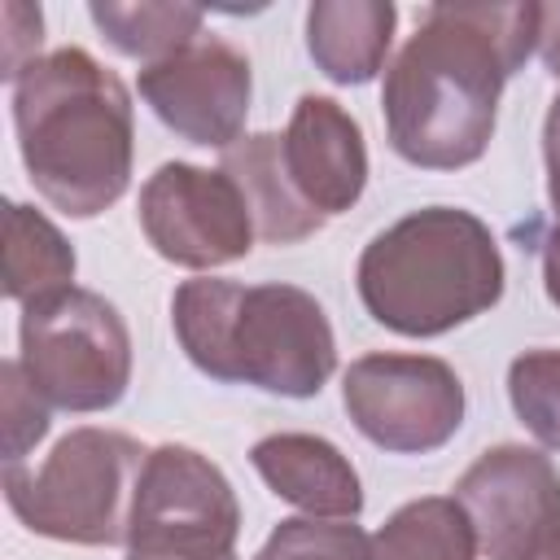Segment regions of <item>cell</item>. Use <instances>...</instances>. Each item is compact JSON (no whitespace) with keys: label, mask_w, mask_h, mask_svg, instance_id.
<instances>
[{"label":"cell","mask_w":560,"mask_h":560,"mask_svg":"<svg viewBox=\"0 0 560 560\" xmlns=\"http://www.w3.org/2000/svg\"><path fill=\"white\" fill-rule=\"evenodd\" d=\"M542 4H429L385 70L389 149L424 171L472 166L499 118L503 83L538 48Z\"/></svg>","instance_id":"obj_1"},{"label":"cell","mask_w":560,"mask_h":560,"mask_svg":"<svg viewBox=\"0 0 560 560\" xmlns=\"http://www.w3.org/2000/svg\"><path fill=\"white\" fill-rule=\"evenodd\" d=\"M13 131L35 192L96 219L131 184V92L88 48H57L13 79Z\"/></svg>","instance_id":"obj_2"},{"label":"cell","mask_w":560,"mask_h":560,"mask_svg":"<svg viewBox=\"0 0 560 560\" xmlns=\"http://www.w3.org/2000/svg\"><path fill=\"white\" fill-rule=\"evenodd\" d=\"M171 328L197 372L280 398H311L337 368L324 306L298 284H236L197 276L171 298Z\"/></svg>","instance_id":"obj_3"},{"label":"cell","mask_w":560,"mask_h":560,"mask_svg":"<svg viewBox=\"0 0 560 560\" xmlns=\"http://www.w3.org/2000/svg\"><path fill=\"white\" fill-rule=\"evenodd\" d=\"M354 280L381 328L442 337L503 298V254L472 210L424 206L363 245Z\"/></svg>","instance_id":"obj_4"},{"label":"cell","mask_w":560,"mask_h":560,"mask_svg":"<svg viewBox=\"0 0 560 560\" xmlns=\"http://www.w3.org/2000/svg\"><path fill=\"white\" fill-rule=\"evenodd\" d=\"M144 459L149 451L118 429H70L39 468L4 464V499L39 538L118 547L127 542Z\"/></svg>","instance_id":"obj_5"},{"label":"cell","mask_w":560,"mask_h":560,"mask_svg":"<svg viewBox=\"0 0 560 560\" xmlns=\"http://www.w3.org/2000/svg\"><path fill=\"white\" fill-rule=\"evenodd\" d=\"M18 363L48 407L105 411L131 385V332L114 302L70 284L22 306Z\"/></svg>","instance_id":"obj_6"},{"label":"cell","mask_w":560,"mask_h":560,"mask_svg":"<svg viewBox=\"0 0 560 560\" xmlns=\"http://www.w3.org/2000/svg\"><path fill=\"white\" fill-rule=\"evenodd\" d=\"M241 503L219 464L192 446H153L136 486L127 551L223 560L236 556Z\"/></svg>","instance_id":"obj_7"},{"label":"cell","mask_w":560,"mask_h":560,"mask_svg":"<svg viewBox=\"0 0 560 560\" xmlns=\"http://www.w3.org/2000/svg\"><path fill=\"white\" fill-rule=\"evenodd\" d=\"M354 429L389 455H429L464 424V381L433 354H363L341 376Z\"/></svg>","instance_id":"obj_8"},{"label":"cell","mask_w":560,"mask_h":560,"mask_svg":"<svg viewBox=\"0 0 560 560\" xmlns=\"http://www.w3.org/2000/svg\"><path fill=\"white\" fill-rule=\"evenodd\" d=\"M140 228L149 245L188 271L236 262L254 249V214L228 171L162 162L140 188Z\"/></svg>","instance_id":"obj_9"},{"label":"cell","mask_w":560,"mask_h":560,"mask_svg":"<svg viewBox=\"0 0 560 560\" xmlns=\"http://www.w3.org/2000/svg\"><path fill=\"white\" fill-rule=\"evenodd\" d=\"M144 105L188 144L232 149L245 131L254 74L249 57L223 39H192L188 48L140 70Z\"/></svg>","instance_id":"obj_10"},{"label":"cell","mask_w":560,"mask_h":560,"mask_svg":"<svg viewBox=\"0 0 560 560\" xmlns=\"http://www.w3.org/2000/svg\"><path fill=\"white\" fill-rule=\"evenodd\" d=\"M455 503L468 512L486 560H525L534 538L560 512V472L534 446H490L455 481Z\"/></svg>","instance_id":"obj_11"},{"label":"cell","mask_w":560,"mask_h":560,"mask_svg":"<svg viewBox=\"0 0 560 560\" xmlns=\"http://www.w3.org/2000/svg\"><path fill=\"white\" fill-rule=\"evenodd\" d=\"M280 162L298 197L324 219L350 210L368 188L363 127L332 96H298L289 127L280 131Z\"/></svg>","instance_id":"obj_12"},{"label":"cell","mask_w":560,"mask_h":560,"mask_svg":"<svg viewBox=\"0 0 560 560\" xmlns=\"http://www.w3.org/2000/svg\"><path fill=\"white\" fill-rule=\"evenodd\" d=\"M249 464L276 499L302 508L306 516L354 521L363 512V486L354 464L319 433H271L254 442Z\"/></svg>","instance_id":"obj_13"},{"label":"cell","mask_w":560,"mask_h":560,"mask_svg":"<svg viewBox=\"0 0 560 560\" xmlns=\"http://www.w3.org/2000/svg\"><path fill=\"white\" fill-rule=\"evenodd\" d=\"M398 9L389 0H315L306 9V52L324 79L359 88L381 74Z\"/></svg>","instance_id":"obj_14"},{"label":"cell","mask_w":560,"mask_h":560,"mask_svg":"<svg viewBox=\"0 0 560 560\" xmlns=\"http://www.w3.org/2000/svg\"><path fill=\"white\" fill-rule=\"evenodd\" d=\"M219 171H228L236 179V188L245 192L249 214H254V232L267 245H298L328 223L289 184L284 162H280V131L241 136L232 149H223Z\"/></svg>","instance_id":"obj_15"},{"label":"cell","mask_w":560,"mask_h":560,"mask_svg":"<svg viewBox=\"0 0 560 560\" xmlns=\"http://www.w3.org/2000/svg\"><path fill=\"white\" fill-rule=\"evenodd\" d=\"M74 284V249L61 228L35 206H4V293L18 306H31L48 293Z\"/></svg>","instance_id":"obj_16"},{"label":"cell","mask_w":560,"mask_h":560,"mask_svg":"<svg viewBox=\"0 0 560 560\" xmlns=\"http://www.w3.org/2000/svg\"><path fill=\"white\" fill-rule=\"evenodd\" d=\"M477 534L455 494H429L402 503L376 534L372 560H477Z\"/></svg>","instance_id":"obj_17"},{"label":"cell","mask_w":560,"mask_h":560,"mask_svg":"<svg viewBox=\"0 0 560 560\" xmlns=\"http://www.w3.org/2000/svg\"><path fill=\"white\" fill-rule=\"evenodd\" d=\"M88 18L96 22V31L122 52V57H140V61H162L179 48H188L192 39H201V9L197 4H158V0H140V4H114V0H96L88 4Z\"/></svg>","instance_id":"obj_18"},{"label":"cell","mask_w":560,"mask_h":560,"mask_svg":"<svg viewBox=\"0 0 560 560\" xmlns=\"http://www.w3.org/2000/svg\"><path fill=\"white\" fill-rule=\"evenodd\" d=\"M508 398L516 420L547 451H560V350L516 354L508 368Z\"/></svg>","instance_id":"obj_19"},{"label":"cell","mask_w":560,"mask_h":560,"mask_svg":"<svg viewBox=\"0 0 560 560\" xmlns=\"http://www.w3.org/2000/svg\"><path fill=\"white\" fill-rule=\"evenodd\" d=\"M254 560H372V534L354 521L289 516L267 534Z\"/></svg>","instance_id":"obj_20"},{"label":"cell","mask_w":560,"mask_h":560,"mask_svg":"<svg viewBox=\"0 0 560 560\" xmlns=\"http://www.w3.org/2000/svg\"><path fill=\"white\" fill-rule=\"evenodd\" d=\"M0 398H4V464H22V455L48 433V402L35 394L18 359L0 368Z\"/></svg>","instance_id":"obj_21"},{"label":"cell","mask_w":560,"mask_h":560,"mask_svg":"<svg viewBox=\"0 0 560 560\" xmlns=\"http://www.w3.org/2000/svg\"><path fill=\"white\" fill-rule=\"evenodd\" d=\"M4 79H18L31 61H39V39H44V18L31 4H4Z\"/></svg>","instance_id":"obj_22"},{"label":"cell","mask_w":560,"mask_h":560,"mask_svg":"<svg viewBox=\"0 0 560 560\" xmlns=\"http://www.w3.org/2000/svg\"><path fill=\"white\" fill-rule=\"evenodd\" d=\"M542 162H547V197L556 210L560 206V96L551 101L547 122H542Z\"/></svg>","instance_id":"obj_23"},{"label":"cell","mask_w":560,"mask_h":560,"mask_svg":"<svg viewBox=\"0 0 560 560\" xmlns=\"http://www.w3.org/2000/svg\"><path fill=\"white\" fill-rule=\"evenodd\" d=\"M538 52L551 79H560V4L538 9Z\"/></svg>","instance_id":"obj_24"},{"label":"cell","mask_w":560,"mask_h":560,"mask_svg":"<svg viewBox=\"0 0 560 560\" xmlns=\"http://www.w3.org/2000/svg\"><path fill=\"white\" fill-rule=\"evenodd\" d=\"M542 289L560 306V206H556V223H551V232L542 241Z\"/></svg>","instance_id":"obj_25"},{"label":"cell","mask_w":560,"mask_h":560,"mask_svg":"<svg viewBox=\"0 0 560 560\" xmlns=\"http://www.w3.org/2000/svg\"><path fill=\"white\" fill-rule=\"evenodd\" d=\"M525 560H560V512L547 521V529L534 538V547H529V556Z\"/></svg>","instance_id":"obj_26"},{"label":"cell","mask_w":560,"mask_h":560,"mask_svg":"<svg viewBox=\"0 0 560 560\" xmlns=\"http://www.w3.org/2000/svg\"><path fill=\"white\" fill-rule=\"evenodd\" d=\"M127 560H188V556H140V551H127ZM223 560H236V556H223Z\"/></svg>","instance_id":"obj_27"}]
</instances>
